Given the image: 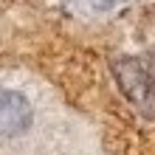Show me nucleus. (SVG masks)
<instances>
[{
  "mask_svg": "<svg viewBox=\"0 0 155 155\" xmlns=\"http://www.w3.org/2000/svg\"><path fill=\"white\" fill-rule=\"evenodd\" d=\"M0 155H107L102 135L48 82L0 71Z\"/></svg>",
  "mask_w": 155,
  "mask_h": 155,
  "instance_id": "1",
  "label": "nucleus"
}]
</instances>
